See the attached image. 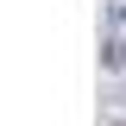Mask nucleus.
<instances>
[{"mask_svg":"<svg viewBox=\"0 0 126 126\" xmlns=\"http://www.w3.org/2000/svg\"><path fill=\"white\" fill-rule=\"evenodd\" d=\"M101 63H107L113 76H126V38H120V32L107 38V50H101Z\"/></svg>","mask_w":126,"mask_h":126,"instance_id":"f257e3e1","label":"nucleus"}]
</instances>
